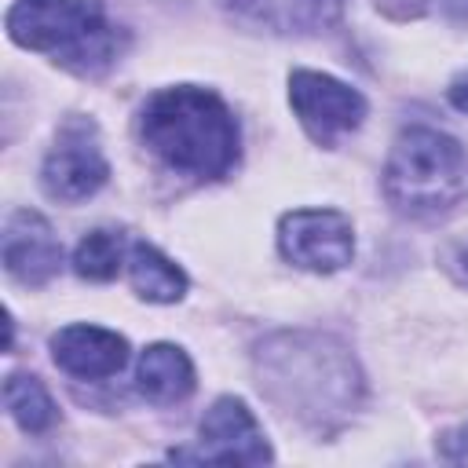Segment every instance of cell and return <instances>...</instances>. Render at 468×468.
Returning a JSON list of instances; mask_svg holds the SVG:
<instances>
[{
	"instance_id": "ba28073f",
	"label": "cell",
	"mask_w": 468,
	"mask_h": 468,
	"mask_svg": "<svg viewBox=\"0 0 468 468\" xmlns=\"http://www.w3.org/2000/svg\"><path fill=\"white\" fill-rule=\"evenodd\" d=\"M183 461H216V464H267L271 446L249 413V406L234 395H223L208 406L197 428V453Z\"/></svg>"
},
{
	"instance_id": "277c9868",
	"label": "cell",
	"mask_w": 468,
	"mask_h": 468,
	"mask_svg": "<svg viewBox=\"0 0 468 468\" xmlns=\"http://www.w3.org/2000/svg\"><path fill=\"white\" fill-rule=\"evenodd\" d=\"M7 37L18 48L55 55V62L84 77L117 58V29L99 0H18L7 11Z\"/></svg>"
},
{
	"instance_id": "9c48e42d",
	"label": "cell",
	"mask_w": 468,
	"mask_h": 468,
	"mask_svg": "<svg viewBox=\"0 0 468 468\" xmlns=\"http://www.w3.org/2000/svg\"><path fill=\"white\" fill-rule=\"evenodd\" d=\"M0 252H4L7 274L22 285H44L62 267V245H58L51 223L40 212H29V208H18L4 223Z\"/></svg>"
},
{
	"instance_id": "8992f818",
	"label": "cell",
	"mask_w": 468,
	"mask_h": 468,
	"mask_svg": "<svg viewBox=\"0 0 468 468\" xmlns=\"http://www.w3.org/2000/svg\"><path fill=\"white\" fill-rule=\"evenodd\" d=\"M106 176H110V165L102 157L95 124L88 117H69L44 157V168H40L44 190L55 201H84L106 183Z\"/></svg>"
},
{
	"instance_id": "5bb4252c",
	"label": "cell",
	"mask_w": 468,
	"mask_h": 468,
	"mask_svg": "<svg viewBox=\"0 0 468 468\" xmlns=\"http://www.w3.org/2000/svg\"><path fill=\"white\" fill-rule=\"evenodd\" d=\"M4 406L15 417V424L22 431H29V435H40V431L55 428V420H58V410H55L48 388L37 377H26V373H11L7 377V384H4Z\"/></svg>"
},
{
	"instance_id": "7c38bea8",
	"label": "cell",
	"mask_w": 468,
	"mask_h": 468,
	"mask_svg": "<svg viewBox=\"0 0 468 468\" xmlns=\"http://www.w3.org/2000/svg\"><path fill=\"white\" fill-rule=\"evenodd\" d=\"M135 384H139L143 399H150L157 406H172L194 391V366L176 344H150L139 355Z\"/></svg>"
},
{
	"instance_id": "ac0fdd59",
	"label": "cell",
	"mask_w": 468,
	"mask_h": 468,
	"mask_svg": "<svg viewBox=\"0 0 468 468\" xmlns=\"http://www.w3.org/2000/svg\"><path fill=\"white\" fill-rule=\"evenodd\" d=\"M453 263H457V271H461V278L468 282V241L457 249V256H453Z\"/></svg>"
},
{
	"instance_id": "30bf717a",
	"label": "cell",
	"mask_w": 468,
	"mask_h": 468,
	"mask_svg": "<svg viewBox=\"0 0 468 468\" xmlns=\"http://www.w3.org/2000/svg\"><path fill=\"white\" fill-rule=\"evenodd\" d=\"M219 4L234 22L285 37L322 33L336 26L344 11V0H219Z\"/></svg>"
},
{
	"instance_id": "5b68a950",
	"label": "cell",
	"mask_w": 468,
	"mask_h": 468,
	"mask_svg": "<svg viewBox=\"0 0 468 468\" xmlns=\"http://www.w3.org/2000/svg\"><path fill=\"white\" fill-rule=\"evenodd\" d=\"M278 249L289 263L314 271V274H333L351 263L355 256V230L344 212L333 208H296L285 212L278 223Z\"/></svg>"
},
{
	"instance_id": "6da1fadb",
	"label": "cell",
	"mask_w": 468,
	"mask_h": 468,
	"mask_svg": "<svg viewBox=\"0 0 468 468\" xmlns=\"http://www.w3.org/2000/svg\"><path fill=\"white\" fill-rule=\"evenodd\" d=\"M260 391L314 431L340 428L362 402V377L351 351L322 333H278L256 351Z\"/></svg>"
},
{
	"instance_id": "9a60e30c",
	"label": "cell",
	"mask_w": 468,
	"mask_h": 468,
	"mask_svg": "<svg viewBox=\"0 0 468 468\" xmlns=\"http://www.w3.org/2000/svg\"><path fill=\"white\" fill-rule=\"evenodd\" d=\"M124 263V238L117 230H91L77 241L73 271L88 282H110Z\"/></svg>"
},
{
	"instance_id": "3957f363",
	"label": "cell",
	"mask_w": 468,
	"mask_h": 468,
	"mask_svg": "<svg viewBox=\"0 0 468 468\" xmlns=\"http://www.w3.org/2000/svg\"><path fill=\"white\" fill-rule=\"evenodd\" d=\"M384 194L406 216L450 212L468 197V150L439 128L399 132L384 165Z\"/></svg>"
},
{
	"instance_id": "4fadbf2b",
	"label": "cell",
	"mask_w": 468,
	"mask_h": 468,
	"mask_svg": "<svg viewBox=\"0 0 468 468\" xmlns=\"http://www.w3.org/2000/svg\"><path fill=\"white\" fill-rule=\"evenodd\" d=\"M128 278L132 289L150 303H176L186 292V274L168 256H161L154 245L143 241H135L128 252Z\"/></svg>"
},
{
	"instance_id": "8fae6325",
	"label": "cell",
	"mask_w": 468,
	"mask_h": 468,
	"mask_svg": "<svg viewBox=\"0 0 468 468\" xmlns=\"http://www.w3.org/2000/svg\"><path fill=\"white\" fill-rule=\"evenodd\" d=\"M51 358L69 377L106 380L128 362V340L99 325H66L51 336Z\"/></svg>"
},
{
	"instance_id": "7a4b0ae2",
	"label": "cell",
	"mask_w": 468,
	"mask_h": 468,
	"mask_svg": "<svg viewBox=\"0 0 468 468\" xmlns=\"http://www.w3.org/2000/svg\"><path fill=\"white\" fill-rule=\"evenodd\" d=\"M139 135L172 172L216 179L238 161V124L227 102L205 88H165L146 99Z\"/></svg>"
},
{
	"instance_id": "2e32d148",
	"label": "cell",
	"mask_w": 468,
	"mask_h": 468,
	"mask_svg": "<svg viewBox=\"0 0 468 468\" xmlns=\"http://www.w3.org/2000/svg\"><path fill=\"white\" fill-rule=\"evenodd\" d=\"M439 457L450 464H468V424H457L439 435Z\"/></svg>"
},
{
	"instance_id": "e0dca14e",
	"label": "cell",
	"mask_w": 468,
	"mask_h": 468,
	"mask_svg": "<svg viewBox=\"0 0 468 468\" xmlns=\"http://www.w3.org/2000/svg\"><path fill=\"white\" fill-rule=\"evenodd\" d=\"M450 102H453L461 113H468V73L453 77V84H450Z\"/></svg>"
},
{
	"instance_id": "52a82bcc",
	"label": "cell",
	"mask_w": 468,
	"mask_h": 468,
	"mask_svg": "<svg viewBox=\"0 0 468 468\" xmlns=\"http://www.w3.org/2000/svg\"><path fill=\"white\" fill-rule=\"evenodd\" d=\"M289 102L307 135L322 146H329L344 132H355L366 117V99L344 80L318 69H296L289 77Z\"/></svg>"
}]
</instances>
